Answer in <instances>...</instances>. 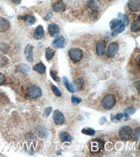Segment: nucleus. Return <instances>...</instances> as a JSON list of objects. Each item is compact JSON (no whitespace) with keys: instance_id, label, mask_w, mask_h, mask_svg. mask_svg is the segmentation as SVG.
Returning <instances> with one entry per match:
<instances>
[{"instance_id":"f257e3e1","label":"nucleus","mask_w":140,"mask_h":157,"mask_svg":"<svg viewBox=\"0 0 140 157\" xmlns=\"http://www.w3.org/2000/svg\"><path fill=\"white\" fill-rule=\"evenodd\" d=\"M116 97L113 94L106 95L102 100V105L107 110H111L116 104Z\"/></svg>"},{"instance_id":"f03ea898","label":"nucleus","mask_w":140,"mask_h":157,"mask_svg":"<svg viewBox=\"0 0 140 157\" xmlns=\"http://www.w3.org/2000/svg\"><path fill=\"white\" fill-rule=\"evenodd\" d=\"M119 134L120 138L122 140L127 141V140H130L133 137V130L129 126H124L119 129Z\"/></svg>"},{"instance_id":"7ed1b4c3","label":"nucleus","mask_w":140,"mask_h":157,"mask_svg":"<svg viewBox=\"0 0 140 157\" xmlns=\"http://www.w3.org/2000/svg\"><path fill=\"white\" fill-rule=\"evenodd\" d=\"M27 94L32 99H38L42 95V90L37 86H32L27 88Z\"/></svg>"},{"instance_id":"20e7f679","label":"nucleus","mask_w":140,"mask_h":157,"mask_svg":"<svg viewBox=\"0 0 140 157\" xmlns=\"http://www.w3.org/2000/svg\"><path fill=\"white\" fill-rule=\"evenodd\" d=\"M69 55L72 61L75 63H77L82 59L83 52L80 49L74 48L69 50Z\"/></svg>"},{"instance_id":"39448f33","label":"nucleus","mask_w":140,"mask_h":157,"mask_svg":"<svg viewBox=\"0 0 140 157\" xmlns=\"http://www.w3.org/2000/svg\"><path fill=\"white\" fill-rule=\"evenodd\" d=\"M104 142L101 140L96 139L91 142V151L94 153H99L104 149Z\"/></svg>"},{"instance_id":"423d86ee","label":"nucleus","mask_w":140,"mask_h":157,"mask_svg":"<svg viewBox=\"0 0 140 157\" xmlns=\"http://www.w3.org/2000/svg\"><path fill=\"white\" fill-rule=\"evenodd\" d=\"M100 5H101L99 0H89L87 3L88 7L94 16L97 15L98 11L100 9Z\"/></svg>"},{"instance_id":"0eeeda50","label":"nucleus","mask_w":140,"mask_h":157,"mask_svg":"<svg viewBox=\"0 0 140 157\" xmlns=\"http://www.w3.org/2000/svg\"><path fill=\"white\" fill-rule=\"evenodd\" d=\"M119 50V45L118 43L113 42L109 44V46L108 47L107 51V55L109 57L113 58L117 54Z\"/></svg>"},{"instance_id":"6e6552de","label":"nucleus","mask_w":140,"mask_h":157,"mask_svg":"<svg viewBox=\"0 0 140 157\" xmlns=\"http://www.w3.org/2000/svg\"><path fill=\"white\" fill-rule=\"evenodd\" d=\"M35 133L41 139L47 138L49 136V130L48 129L43 126H38L35 129Z\"/></svg>"},{"instance_id":"1a4fd4ad","label":"nucleus","mask_w":140,"mask_h":157,"mask_svg":"<svg viewBox=\"0 0 140 157\" xmlns=\"http://www.w3.org/2000/svg\"><path fill=\"white\" fill-rule=\"evenodd\" d=\"M53 119L54 122L58 125H61L65 122V116L61 111L58 110H55L54 112Z\"/></svg>"},{"instance_id":"9d476101","label":"nucleus","mask_w":140,"mask_h":157,"mask_svg":"<svg viewBox=\"0 0 140 157\" xmlns=\"http://www.w3.org/2000/svg\"><path fill=\"white\" fill-rule=\"evenodd\" d=\"M123 119H125V120H128L130 119V116L126 114L125 112L124 113H119L116 115H111V120L112 121L114 122H117L120 121V120H124Z\"/></svg>"},{"instance_id":"9b49d317","label":"nucleus","mask_w":140,"mask_h":157,"mask_svg":"<svg viewBox=\"0 0 140 157\" xmlns=\"http://www.w3.org/2000/svg\"><path fill=\"white\" fill-rule=\"evenodd\" d=\"M127 6L131 11H139L140 9V1L139 0H129L127 3Z\"/></svg>"},{"instance_id":"f8f14e48","label":"nucleus","mask_w":140,"mask_h":157,"mask_svg":"<svg viewBox=\"0 0 140 157\" xmlns=\"http://www.w3.org/2000/svg\"><path fill=\"white\" fill-rule=\"evenodd\" d=\"M33 49L34 46L31 45H27L25 48V55L27 61L32 63L33 62Z\"/></svg>"},{"instance_id":"ddd939ff","label":"nucleus","mask_w":140,"mask_h":157,"mask_svg":"<svg viewBox=\"0 0 140 157\" xmlns=\"http://www.w3.org/2000/svg\"><path fill=\"white\" fill-rule=\"evenodd\" d=\"M48 30L49 33L52 37H56L60 32V29L58 25L55 23H51L48 27Z\"/></svg>"},{"instance_id":"4468645a","label":"nucleus","mask_w":140,"mask_h":157,"mask_svg":"<svg viewBox=\"0 0 140 157\" xmlns=\"http://www.w3.org/2000/svg\"><path fill=\"white\" fill-rule=\"evenodd\" d=\"M53 9L56 13H63L65 10V5L62 1H59L54 3Z\"/></svg>"},{"instance_id":"2eb2a0df","label":"nucleus","mask_w":140,"mask_h":157,"mask_svg":"<svg viewBox=\"0 0 140 157\" xmlns=\"http://www.w3.org/2000/svg\"><path fill=\"white\" fill-rule=\"evenodd\" d=\"M72 86H73V88L74 89V92L75 91H78L80 89H81L82 87L84 85V80L83 79L81 78H78L77 79L74 80V81L71 83Z\"/></svg>"},{"instance_id":"dca6fc26","label":"nucleus","mask_w":140,"mask_h":157,"mask_svg":"<svg viewBox=\"0 0 140 157\" xmlns=\"http://www.w3.org/2000/svg\"><path fill=\"white\" fill-rule=\"evenodd\" d=\"M44 36V29L41 25H39L34 30L33 37L35 39H41Z\"/></svg>"},{"instance_id":"f3484780","label":"nucleus","mask_w":140,"mask_h":157,"mask_svg":"<svg viewBox=\"0 0 140 157\" xmlns=\"http://www.w3.org/2000/svg\"><path fill=\"white\" fill-rule=\"evenodd\" d=\"M106 44L103 41H99L96 45V52L99 56H103L105 52Z\"/></svg>"},{"instance_id":"a211bd4d","label":"nucleus","mask_w":140,"mask_h":157,"mask_svg":"<svg viewBox=\"0 0 140 157\" xmlns=\"http://www.w3.org/2000/svg\"><path fill=\"white\" fill-rule=\"evenodd\" d=\"M10 27V23L7 19L4 18H0V32H5Z\"/></svg>"},{"instance_id":"6ab92c4d","label":"nucleus","mask_w":140,"mask_h":157,"mask_svg":"<svg viewBox=\"0 0 140 157\" xmlns=\"http://www.w3.org/2000/svg\"><path fill=\"white\" fill-rule=\"evenodd\" d=\"M65 39L63 36H59V37L54 40L53 45L58 48H62L65 46Z\"/></svg>"},{"instance_id":"aec40b11","label":"nucleus","mask_w":140,"mask_h":157,"mask_svg":"<svg viewBox=\"0 0 140 157\" xmlns=\"http://www.w3.org/2000/svg\"><path fill=\"white\" fill-rule=\"evenodd\" d=\"M59 139L61 142H71L72 140H73V137H72L69 133L63 131L60 133Z\"/></svg>"},{"instance_id":"412c9836","label":"nucleus","mask_w":140,"mask_h":157,"mask_svg":"<svg viewBox=\"0 0 140 157\" xmlns=\"http://www.w3.org/2000/svg\"><path fill=\"white\" fill-rule=\"evenodd\" d=\"M18 19H23L24 21H25L27 23L28 25H33L35 23V18L33 15H25L24 16H19Z\"/></svg>"},{"instance_id":"4be33fe9","label":"nucleus","mask_w":140,"mask_h":157,"mask_svg":"<svg viewBox=\"0 0 140 157\" xmlns=\"http://www.w3.org/2000/svg\"><path fill=\"white\" fill-rule=\"evenodd\" d=\"M33 70H35L36 71L38 72L39 74H43L46 71V67L45 66V64L42 63H39L36 64H35L33 67Z\"/></svg>"},{"instance_id":"5701e85b","label":"nucleus","mask_w":140,"mask_h":157,"mask_svg":"<svg viewBox=\"0 0 140 157\" xmlns=\"http://www.w3.org/2000/svg\"><path fill=\"white\" fill-rule=\"evenodd\" d=\"M30 70L29 66L25 63H21L18 66V71L21 74H27Z\"/></svg>"},{"instance_id":"b1692460","label":"nucleus","mask_w":140,"mask_h":157,"mask_svg":"<svg viewBox=\"0 0 140 157\" xmlns=\"http://www.w3.org/2000/svg\"><path fill=\"white\" fill-rule=\"evenodd\" d=\"M123 23L122 20L120 19H112L110 22V29L113 30L114 29H116V28L119 26L120 25H121Z\"/></svg>"},{"instance_id":"393cba45","label":"nucleus","mask_w":140,"mask_h":157,"mask_svg":"<svg viewBox=\"0 0 140 157\" xmlns=\"http://www.w3.org/2000/svg\"><path fill=\"white\" fill-rule=\"evenodd\" d=\"M63 81L64 83V84H65V87L67 88V89L68 90V91H70V93H74V91L73 88V86H72V84L70 83L69 80L68 79V78L66 77V76H63Z\"/></svg>"},{"instance_id":"a878e982","label":"nucleus","mask_w":140,"mask_h":157,"mask_svg":"<svg viewBox=\"0 0 140 157\" xmlns=\"http://www.w3.org/2000/svg\"><path fill=\"white\" fill-rule=\"evenodd\" d=\"M55 54V50L50 47H47L45 49V57L47 61H49L54 57Z\"/></svg>"},{"instance_id":"bb28decb","label":"nucleus","mask_w":140,"mask_h":157,"mask_svg":"<svg viewBox=\"0 0 140 157\" xmlns=\"http://www.w3.org/2000/svg\"><path fill=\"white\" fill-rule=\"evenodd\" d=\"M140 30V20L139 19L135 20L132 23L131 26V31L133 32H138Z\"/></svg>"},{"instance_id":"cd10ccee","label":"nucleus","mask_w":140,"mask_h":157,"mask_svg":"<svg viewBox=\"0 0 140 157\" xmlns=\"http://www.w3.org/2000/svg\"><path fill=\"white\" fill-rule=\"evenodd\" d=\"M125 27L126 26L124 25V24L122 23L121 25H119V27L118 28L114 29V30L113 32V33H112V35H113V36H116L119 34L121 33V32H123L124 30H125Z\"/></svg>"},{"instance_id":"c85d7f7f","label":"nucleus","mask_w":140,"mask_h":157,"mask_svg":"<svg viewBox=\"0 0 140 157\" xmlns=\"http://www.w3.org/2000/svg\"><path fill=\"white\" fill-rule=\"evenodd\" d=\"M81 133L83 134L87 135H89V136H94L95 135V130H94L93 129L90 128H83Z\"/></svg>"},{"instance_id":"c756f323","label":"nucleus","mask_w":140,"mask_h":157,"mask_svg":"<svg viewBox=\"0 0 140 157\" xmlns=\"http://www.w3.org/2000/svg\"><path fill=\"white\" fill-rule=\"evenodd\" d=\"M8 61H9V60H8L5 56L0 53V68L5 66L8 63Z\"/></svg>"},{"instance_id":"7c9ffc66","label":"nucleus","mask_w":140,"mask_h":157,"mask_svg":"<svg viewBox=\"0 0 140 157\" xmlns=\"http://www.w3.org/2000/svg\"><path fill=\"white\" fill-rule=\"evenodd\" d=\"M0 50L4 53H8L10 50V46L5 43H0Z\"/></svg>"},{"instance_id":"2f4dec72","label":"nucleus","mask_w":140,"mask_h":157,"mask_svg":"<svg viewBox=\"0 0 140 157\" xmlns=\"http://www.w3.org/2000/svg\"><path fill=\"white\" fill-rule=\"evenodd\" d=\"M119 18H120L122 20V21L123 22V24L125 25V26H127L128 24H129V18H128L127 15H124L123 14H119Z\"/></svg>"},{"instance_id":"473e14b6","label":"nucleus","mask_w":140,"mask_h":157,"mask_svg":"<svg viewBox=\"0 0 140 157\" xmlns=\"http://www.w3.org/2000/svg\"><path fill=\"white\" fill-rule=\"evenodd\" d=\"M51 89H52V91H53V93L54 94V95L58 97H59L61 96V91H60V90L58 89V88L57 86H56L54 85H53L51 87Z\"/></svg>"},{"instance_id":"72a5a7b5","label":"nucleus","mask_w":140,"mask_h":157,"mask_svg":"<svg viewBox=\"0 0 140 157\" xmlns=\"http://www.w3.org/2000/svg\"><path fill=\"white\" fill-rule=\"evenodd\" d=\"M50 76L52 77V78H53L55 81L56 82H59L60 80V78L58 76V74H57V72L54 71V70H51L50 72Z\"/></svg>"},{"instance_id":"f704fd0d","label":"nucleus","mask_w":140,"mask_h":157,"mask_svg":"<svg viewBox=\"0 0 140 157\" xmlns=\"http://www.w3.org/2000/svg\"><path fill=\"white\" fill-rule=\"evenodd\" d=\"M124 111H125L128 115H133L134 113L136 111V109L134 107L131 106L127 108V109L124 110Z\"/></svg>"},{"instance_id":"c9c22d12","label":"nucleus","mask_w":140,"mask_h":157,"mask_svg":"<svg viewBox=\"0 0 140 157\" xmlns=\"http://www.w3.org/2000/svg\"><path fill=\"white\" fill-rule=\"evenodd\" d=\"M71 100H72V102L76 104H78L82 101L81 98L78 97H75V96H72Z\"/></svg>"},{"instance_id":"e433bc0d","label":"nucleus","mask_w":140,"mask_h":157,"mask_svg":"<svg viewBox=\"0 0 140 157\" xmlns=\"http://www.w3.org/2000/svg\"><path fill=\"white\" fill-rule=\"evenodd\" d=\"M52 110H53V108H52V107H50V106L46 108L45 110H44V114H43L44 116H45V117L49 116V115L51 114Z\"/></svg>"},{"instance_id":"4c0bfd02","label":"nucleus","mask_w":140,"mask_h":157,"mask_svg":"<svg viewBox=\"0 0 140 157\" xmlns=\"http://www.w3.org/2000/svg\"><path fill=\"white\" fill-rule=\"evenodd\" d=\"M134 135V137H135L136 140H138L139 137V128L135 129Z\"/></svg>"},{"instance_id":"58836bf2","label":"nucleus","mask_w":140,"mask_h":157,"mask_svg":"<svg viewBox=\"0 0 140 157\" xmlns=\"http://www.w3.org/2000/svg\"><path fill=\"white\" fill-rule=\"evenodd\" d=\"M52 16H53V13H52V11L50 10H48L47 15L45 16V18H44V19H45V21H47V20L50 19L52 18Z\"/></svg>"},{"instance_id":"ea45409f","label":"nucleus","mask_w":140,"mask_h":157,"mask_svg":"<svg viewBox=\"0 0 140 157\" xmlns=\"http://www.w3.org/2000/svg\"><path fill=\"white\" fill-rule=\"evenodd\" d=\"M5 80V77L4 75H3L2 74L0 73V86L2 85V84L4 83Z\"/></svg>"},{"instance_id":"a19ab883","label":"nucleus","mask_w":140,"mask_h":157,"mask_svg":"<svg viewBox=\"0 0 140 157\" xmlns=\"http://www.w3.org/2000/svg\"><path fill=\"white\" fill-rule=\"evenodd\" d=\"M106 121H107L106 117H105V116H103V117L100 119L99 122L100 124H105L106 122Z\"/></svg>"},{"instance_id":"79ce46f5","label":"nucleus","mask_w":140,"mask_h":157,"mask_svg":"<svg viewBox=\"0 0 140 157\" xmlns=\"http://www.w3.org/2000/svg\"><path fill=\"white\" fill-rule=\"evenodd\" d=\"M12 1H13L14 3L16 4V5H19L20 3H21V0H11Z\"/></svg>"},{"instance_id":"37998d69","label":"nucleus","mask_w":140,"mask_h":157,"mask_svg":"<svg viewBox=\"0 0 140 157\" xmlns=\"http://www.w3.org/2000/svg\"><path fill=\"white\" fill-rule=\"evenodd\" d=\"M134 85H135L136 88V89H138V91H139V80L137 82V83H136V82L135 83V84H134Z\"/></svg>"},{"instance_id":"c03bdc74","label":"nucleus","mask_w":140,"mask_h":157,"mask_svg":"<svg viewBox=\"0 0 140 157\" xmlns=\"http://www.w3.org/2000/svg\"><path fill=\"white\" fill-rule=\"evenodd\" d=\"M139 56H138V61H136L138 66H139Z\"/></svg>"},{"instance_id":"a18cd8bd","label":"nucleus","mask_w":140,"mask_h":157,"mask_svg":"<svg viewBox=\"0 0 140 157\" xmlns=\"http://www.w3.org/2000/svg\"><path fill=\"white\" fill-rule=\"evenodd\" d=\"M109 1H110V0H109Z\"/></svg>"}]
</instances>
